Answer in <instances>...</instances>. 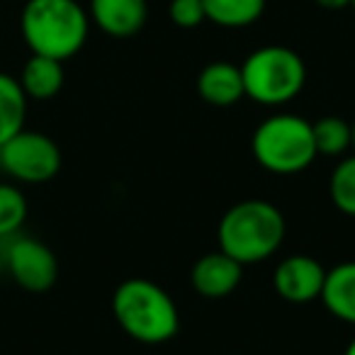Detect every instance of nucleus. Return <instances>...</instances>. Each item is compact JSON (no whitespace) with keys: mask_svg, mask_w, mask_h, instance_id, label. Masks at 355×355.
Here are the masks:
<instances>
[{"mask_svg":"<svg viewBox=\"0 0 355 355\" xmlns=\"http://www.w3.org/2000/svg\"><path fill=\"white\" fill-rule=\"evenodd\" d=\"M285 234L287 222L280 207L268 200H243L224 212L217 227V241L219 251L246 268L275 256Z\"/></svg>","mask_w":355,"mask_h":355,"instance_id":"f257e3e1","label":"nucleus"},{"mask_svg":"<svg viewBox=\"0 0 355 355\" xmlns=\"http://www.w3.org/2000/svg\"><path fill=\"white\" fill-rule=\"evenodd\" d=\"M112 314L119 329L144 345L168 343L180 331L175 300L148 277H129L114 290Z\"/></svg>","mask_w":355,"mask_h":355,"instance_id":"f03ea898","label":"nucleus"},{"mask_svg":"<svg viewBox=\"0 0 355 355\" xmlns=\"http://www.w3.org/2000/svg\"><path fill=\"white\" fill-rule=\"evenodd\" d=\"M20 32L32 54L69 61L88 42L90 17L78 0H27Z\"/></svg>","mask_w":355,"mask_h":355,"instance_id":"7ed1b4c3","label":"nucleus"},{"mask_svg":"<svg viewBox=\"0 0 355 355\" xmlns=\"http://www.w3.org/2000/svg\"><path fill=\"white\" fill-rule=\"evenodd\" d=\"M251 151L258 166L275 175H297L319 156L311 122L292 112L263 119L251 137Z\"/></svg>","mask_w":355,"mask_h":355,"instance_id":"20e7f679","label":"nucleus"},{"mask_svg":"<svg viewBox=\"0 0 355 355\" xmlns=\"http://www.w3.org/2000/svg\"><path fill=\"white\" fill-rule=\"evenodd\" d=\"M243 93L253 103L277 107L287 105L304 90V59L290 46L268 44L251 51L241 64Z\"/></svg>","mask_w":355,"mask_h":355,"instance_id":"39448f33","label":"nucleus"},{"mask_svg":"<svg viewBox=\"0 0 355 355\" xmlns=\"http://www.w3.org/2000/svg\"><path fill=\"white\" fill-rule=\"evenodd\" d=\"M0 168L17 183H49L61 171V148L46 134L22 129L0 146Z\"/></svg>","mask_w":355,"mask_h":355,"instance_id":"423d86ee","label":"nucleus"},{"mask_svg":"<svg viewBox=\"0 0 355 355\" xmlns=\"http://www.w3.org/2000/svg\"><path fill=\"white\" fill-rule=\"evenodd\" d=\"M6 270L27 292H46L56 285L59 261L44 241L32 236H10L3 251Z\"/></svg>","mask_w":355,"mask_h":355,"instance_id":"0eeeda50","label":"nucleus"},{"mask_svg":"<svg viewBox=\"0 0 355 355\" xmlns=\"http://www.w3.org/2000/svg\"><path fill=\"white\" fill-rule=\"evenodd\" d=\"M326 280V268L314 256L295 253L282 258L272 270V287L280 300L290 304H311L321 297Z\"/></svg>","mask_w":355,"mask_h":355,"instance_id":"6e6552de","label":"nucleus"},{"mask_svg":"<svg viewBox=\"0 0 355 355\" xmlns=\"http://www.w3.org/2000/svg\"><path fill=\"white\" fill-rule=\"evenodd\" d=\"M243 280V266L224 251H212L198 258L190 270L193 290L205 300H222L229 297Z\"/></svg>","mask_w":355,"mask_h":355,"instance_id":"1a4fd4ad","label":"nucleus"},{"mask_svg":"<svg viewBox=\"0 0 355 355\" xmlns=\"http://www.w3.org/2000/svg\"><path fill=\"white\" fill-rule=\"evenodd\" d=\"M88 17L98 30L114 40H127L141 32L148 17L146 0H90Z\"/></svg>","mask_w":355,"mask_h":355,"instance_id":"9d476101","label":"nucleus"},{"mask_svg":"<svg viewBox=\"0 0 355 355\" xmlns=\"http://www.w3.org/2000/svg\"><path fill=\"white\" fill-rule=\"evenodd\" d=\"M198 93L212 107H232V105H236L241 98H246L241 66L232 64V61L207 64L198 76Z\"/></svg>","mask_w":355,"mask_h":355,"instance_id":"9b49d317","label":"nucleus"},{"mask_svg":"<svg viewBox=\"0 0 355 355\" xmlns=\"http://www.w3.org/2000/svg\"><path fill=\"white\" fill-rule=\"evenodd\" d=\"M319 300L334 319L355 326V261H343L326 270Z\"/></svg>","mask_w":355,"mask_h":355,"instance_id":"f8f14e48","label":"nucleus"},{"mask_svg":"<svg viewBox=\"0 0 355 355\" xmlns=\"http://www.w3.org/2000/svg\"><path fill=\"white\" fill-rule=\"evenodd\" d=\"M20 85L30 100H51L64 88V61L32 54L20 71Z\"/></svg>","mask_w":355,"mask_h":355,"instance_id":"ddd939ff","label":"nucleus"},{"mask_svg":"<svg viewBox=\"0 0 355 355\" xmlns=\"http://www.w3.org/2000/svg\"><path fill=\"white\" fill-rule=\"evenodd\" d=\"M27 100L20 80L0 71V146L25 129Z\"/></svg>","mask_w":355,"mask_h":355,"instance_id":"4468645a","label":"nucleus"},{"mask_svg":"<svg viewBox=\"0 0 355 355\" xmlns=\"http://www.w3.org/2000/svg\"><path fill=\"white\" fill-rule=\"evenodd\" d=\"M268 0H202L205 17L227 30H241L258 22Z\"/></svg>","mask_w":355,"mask_h":355,"instance_id":"2eb2a0df","label":"nucleus"},{"mask_svg":"<svg viewBox=\"0 0 355 355\" xmlns=\"http://www.w3.org/2000/svg\"><path fill=\"white\" fill-rule=\"evenodd\" d=\"M311 129H314L316 151L321 156H345V151L350 148V141H353L350 122H345L343 117H336V114L311 122Z\"/></svg>","mask_w":355,"mask_h":355,"instance_id":"dca6fc26","label":"nucleus"},{"mask_svg":"<svg viewBox=\"0 0 355 355\" xmlns=\"http://www.w3.org/2000/svg\"><path fill=\"white\" fill-rule=\"evenodd\" d=\"M329 198L338 212L355 217V153L343 156L331 171Z\"/></svg>","mask_w":355,"mask_h":355,"instance_id":"f3484780","label":"nucleus"},{"mask_svg":"<svg viewBox=\"0 0 355 355\" xmlns=\"http://www.w3.org/2000/svg\"><path fill=\"white\" fill-rule=\"evenodd\" d=\"M27 219V198L17 185L0 183V241L15 236Z\"/></svg>","mask_w":355,"mask_h":355,"instance_id":"a211bd4d","label":"nucleus"},{"mask_svg":"<svg viewBox=\"0 0 355 355\" xmlns=\"http://www.w3.org/2000/svg\"><path fill=\"white\" fill-rule=\"evenodd\" d=\"M171 20L175 27H183V30H193L200 27L207 17H205L202 0H171Z\"/></svg>","mask_w":355,"mask_h":355,"instance_id":"6ab92c4d","label":"nucleus"},{"mask_svg":"<svg viewBox=\"0 0 355 355\" xmlns=\"http://www.w3.org/2000/svg\"><path fill=\"white\" fill-rule=\"evenodd\" d=\"M314 3H319L326 10H343V8L350 6V0H314Z\"/></svg>","mask_w":355,"mask_h":355,"instance_id":"aec40b11","label":"nucleus"},{"mask_svg":"<svg viewBox=\"0 0 355 355\" xmlns=\"http://www.w3.org/2000/svg\"><path fill=\"white\" fill-rule=\"evenodd\" d=\"M3 275H6V261H3V251H0V282H3Z\"/></svg>","mask_w":355,"mask_h":355,"instance_id":"412c9836","label":"nucleus"},{"mask_svg":"<svg viewBox=\"0 0 355 355\" xmlns=\"http://www.w3.org/2000/svg\"><path fill=\"white\" fill-rule=\"evenodd\" d=\"M350 137H353V141H350V148L355 151V119L350 122Z\"/></svg>","mask_w":355,"mask_h":355,"instance_id":"4be33fe9","label":"nucleus"},{"mask_svg":"<svg viewBox=\"0 0 355 355\" xmlns=\"http://www.w3.org/2000/svg\"><path fill=\"white\" fill-rule=\"evenodd\" d=\"M343 355H355V338L348 343V348H345V353Z\"/></svg>","mask_w":355,"mask_h":355,"instance_id":"5701e85b","label":"nucleus"},{"mask_svg":"<svg viewBox=\"0 0 355 355\" xmlns=\"http://www.w3.org/2000/svg\"><path fill=\"white\" fill-rule=\"evenodd\" d=\"M350 8H353V10H355V0H350Z\"/></svg>","mask_w":355,"mask_h":355,"instance_id":"b1692460","label":"nucleus"}]
</instances>
